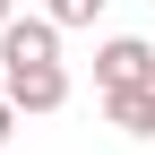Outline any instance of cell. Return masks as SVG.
I'll list each match as a JSON object with an SVG mask.
<instances>
[{"mask_svg":"<svg viewBox=\"0 0 155 155\" xmlns=\"http://www.w3.org/2000/svg\"><path fill=\"white\" fill-rule=\"evenodd\" d=\"M43 17H52V26H95V17H104V0H43Z\"/></svg>","mask_w":155,"mask_h":155,"instance_id":"5b68a950","label":"cell"},{"mask_svg":"<svg viewBox=\"0 0 155 155\" xmlns=\"http://www.w3.org/2000/svg\"><path fill=\"white\" fill-rule=\"evenodd\" d=\"M129 86H155V43L112 35V43L95 52V95H129Z\"/></svg>","mask_w":155,"mask_h":155,"instance_id":"7a4b0ae2","label":"cell"},{"mask_svg":"<svg viewBox=\"0 0 155 155\" xmlns=\"http://www.w3.org/2000/svg\"><path fill=\"white\" fill-rule=\"evenodd\" d=\"M0 95H9L17 121H26V112H61L69 104V69L61 61H9L0 69Z\"/></svg>","mask_w":155,"mask_h":155,"instance_id":"6da1fadb","label":"cell"},{"mask_svg":"<svg viewBox=\"0 0 155 155\" xmlns=\"http://www.w3.org/2000/svg\"><path fill=\"white\" fill-rule=\"evenodd\" d=\"M17 138V112H9V95H0V147H9Z\"/></svg>","mask_w":155,"mask_h":155,"instance_id":"8992f818","label":"cell"},{"mask_svg":"<svg viewBox=\"0 0 155 155\" xmlns=\"http://www.w3.org/2000/svg\"><path fill=\"white\" fill-rule=\"evenodd\" d=\"M9 61H61V26L52 17H9L0 26V69Z\"/></svg>","mask_w":155,"mask_h":155,"instance_id":"3957f363","label":"cell"},{"mask_svg":"<svg viewBox=\"0 0 155 155\" xmlns=\"http://www.w3.org/2000/svg\"><path fill=\"white\" fill-rule=\"evenodd\" d=\"M104 121L121 138H155V86H129V95H104Z\"/></svg>","mask_w":155,"mask_h":155,"instance_id":"277c9868","label":"cell"},{"mask_svg":"<svg viewBox=\"0 0 155 155\" xmlns=\"http://www.w3.org/2000/svg\"><path fill=\"white\" fill-rule=\"evenodd\" d=\"M9 17H17V0H0V26H9Z\"/></svg>","mask_w":155,"mask_h":155,"instance_id":"52a82bcc","label":"cell"}]
</instances>
